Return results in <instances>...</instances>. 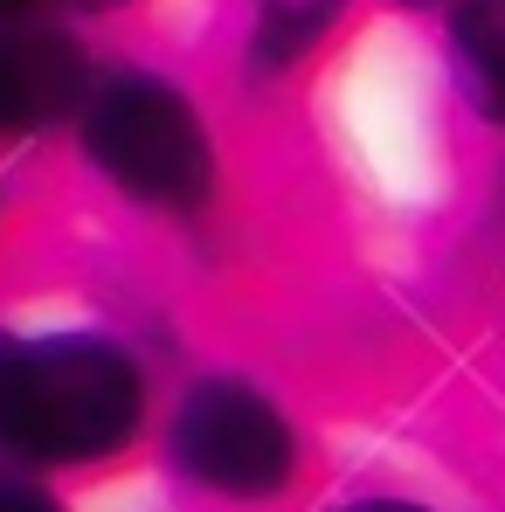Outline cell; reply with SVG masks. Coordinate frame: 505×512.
<instances>
[{
	"label": "cell",
	"mask_w": 505,
	"mask_h": 512,
	"mask_svg": "<svg viewBox=\"0 0 505 512\" xmlns=\"http://www.w3.org/2000/svg\"><path fill=\"white\" fill-rule=\"evenodd\" d=\"M139 423V374L97 340H0V450L104 457Z\"/></svg>",
	"instance_id": "6da1fadb"
},
{
	"label": "cell",
	"mask_w": 505,
	"mask_h": 512,
	"mask_svg": "<svg viewBox=\"0 0 505 512\" xmlns=\"http://www.w3.org/2000/svg\"><path fill=\"white\" fill-rule=\"evenodd\" d=\"M90 153L125 180L139 201H201L208 187V139L194 125V111L153 77H118L90 104L84 118Z\"/></svg>",
	"instance_id": "7a4b0ae2"
},
{
	"label": "cell",
	"mask_w": 505,
	"mask_h": 512,
	"mask_svg": "<svg viewBox=\"0 0 505 512\" xmlns=\"http://www.w3.org/2000/svg\"><path fill=\"white\" fill-rule=\"evenodd\" d=\"M173 450L215 492H277L291 478V429L277 423L263 395L236 381L194 388V402L180 409V429H173Z\"/></svg>",
	"instance_id": "3957f363"
},
{
	"label": "cell",
	"mask_w": 505,
	"mask_h": 512,
	"mask_svg": "<svg viewBox=\"0 0 505 512\" xmlns=\"http://www.w3.org/2000/svg\"><path fill=\"white\" fill-rule=\"evenodd\" d=\"M70 56L42 49V42H0V118H35L63 97Z\"/></svg>",
	"instance_id": "277c9868"
},
{
	"label": "cell",
	"mask_w": 505,
	"mask_h": 512,
	"mask_svg": "<svg viewBox=\"0 0 505 512\" xmlns=\"http://www.w3.org/2000/svg\"><path fill=\"white\" fill-rule=\"evenodd\" d=\"M457 49L471 63V84L505 118V0H464L457 14Z\"/></svg>",
	"instance_id": "5b68a950"
},
{
	"label": "cell",
	"mask_w": 505,
	"mask_h": 512,
	"mask_svg": "<svg viewBox=\"0 0 505 512\" xmlns=\"http://www.w3.org/2000/svg\"><path fill=\"white\" fill-rule=\"evenodd\" d=\"M326 14H333V0H277L270 7V21H263V63H284V56H298L319 28H326Z\"/></svg>",
	"instance_id": "8992f818"
},
{
	"label": "cell",
	"mask_w": 505,
	"mask_h": 512,
	"mask_svg": "<svg viewBox=\"0 0 505 512\" xmlns=\"http://www.w3.org/2000/svg\"><path fill=\"white\" fill-rule=\"evenodd\" d=\"M0 512H56L35 485H14V478H0Z\"/></svg>",
	"instance_id": "52a82bcc"
},
{
	"label": "cell",
	"mask_w": 505,
	"mask_h": 512,
	"mask_svg": "<svg viewBox=\"0 0 505 512\" xmlns=\"http://www.w3.org/2000/svg\"><path fill=\"white\" fill-rule=\"evenodd\" d=\"M360 512H416V506H360Z\"/></svg>",
	"instance_id": "ba28073f"
},
{
	"label": "cell",
	"mask_w": 505,
	"mask_h": 512,
	"mask_svg": "<svg viewBox=\"0 0 505 512\" xmlns=\"http://www.w3.org/2000/svg\"><path fill=\"white\" fill-rule=\"evenodd\" d=\"M0 7H21V0H0Z\"/></svg>",
	"instance_id": "9c48e42d"
}]
</instances>
